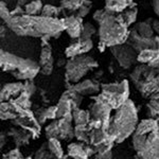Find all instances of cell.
<instances>
[{
    "mask_svg": "<svg viewBox=\"0 0 159 159\" xmlns=\"http://www.w3.org/2000/svg\"><path fill=\"white\" fill-rule=\"evenodd\" d=\"M7 25L19 36L43 37L49 35L51 38H57L65 31L64 22L61 18L46 17L43 15L31 16L24 14L21 16H12Z\"/></svg>",
    "mask_w": 159,
    "mask_h": 159,
    "instance_id": "1",
    "label": "cell"
},
{
    "mask_svg": "<svg viewBox=\"0 0 159 159\" xmlns=\"http://www.w3.org/2000/svg\"><path fill=\"white\" fill-rule=\"evenodd\" d=\"M133 147L141 159H158V119L148 118L139 123L133 133Z\"/></svg>",
    "mask_w": 159,
    "mask_h": 159,
    "instance_id": "2",
    "label": "cell"
},
{
    "mask_svg": "<svg viewBox=\"0 0 159 159\" xmlns=\"http://www.w3.org/2000/svg\"><path fill=\"white\" fill-rule=\"evenodd\" d=\"M137 123V108L134 102L129 99L118 107L114 116H110L106 130L115 139V142L121 143L134 133Z\"/></svg>",
    "mask_w": 159,
    "mask_h": 159,
    "instance_id": "3",
    "label": "cell"
},
{
    "mask_svg": "<svg viewBox=\"0 0 159 159\" xmlns=\"http://www.w3.org/2000/svg\"><path fill=\"white\" fill-rule=\"evenodd\" d=\"M39 65L30 58H24L0 49V69L10 72L19 81L33 80L39 72Z\"/></svg>",
    "mask_w": 159,
    "mask_h": 159,
    "instance_id": "4",
    "label": "cell"
},
{
    "mask_svg": "<svg viewBox=\"0 0 159 159\" xmlns=\"http://www.w3.org/2000/svg\"><path fill=\"white\" fill-rule=\"evenodd\" d=\"M98 33L100 42L110 48L126 42L129 30L120 14H109L99 24Z\"/></svg>",
    "mask_w": 159,
    "mask_h": 159,
    "instance_id": "5",
    "label": "cell"
},
{
    "mask_svg": "<svg viewBox=\"0 0 159 159\" xmlns=\"http://www.w3.org/2000/svg\"><path fill=\"white\" fill-rule=\"evenodd\" d=\"M130 79L144 98H150L158 92V69H153L145 64L135 67Z\"/></svg>",
    "mask_w": 159,
    "mask_h": 159,
    "instance_id": "6",
    "label": "cell"
},
{
    "mask_svg": "<svg viewBox=\"0 0 159 159\" xmlns=\"http://www.w3.org/2000/svg\"><path fill=\"white\" fill-rule=\"evenodd\" d=\"M98 66V61L87 54L71 57L70 60L67 61L65 65L66 80L69 83L75 84L81 81V79L85 76L89 70H92Z\"/></svg>",
    "mask_w": 159,
    "mask_h": 159,
    "instance_id": "7",
    "label": "cell"
},
{
    "mask_svg": "<svg viewBox=\"0 0 159 159\" xmlns=\"http://www.w3.org/2000/svg\"><path fill=\"white\" fill-rule=\"evenodd\" d=\"M101 89L102 92L98 98L106 102L111 109H117L129 100V88L126 80H123L120 83L102 84Z\"/></svg>",
    "mask_w": 159,
    "mask_h": 159,
    "instance_id": "8",
    "label": "cell"
},
{
    "mask_svg": "<svg viewBox=\"0 0 159 159\" xmlns=\"http://www.w3.org/2000/svg\"><path fill=\"white\" fill-rule=\"evenodd\" d=\"M110 51L119 66L123 69H129L137 61V52L126 43L110 47Z\"/></svg>",
    "mask_w": 159,
    "mask_h": 159,
    "instance_id": "9",
    "label": "cell"
},
{
    "mask_svg": "<svg viewBox=\"0 0 159 159\" xmlns=\"http://www.w3.org/2000/svg\"><path fill=\"white\" fill-rule=\"evenodd\" d=\"M126 43H129L130 47L136 52H140L143 49H158V36H154L152 38L142 37L133 29L129 31V37H127Z\"/></svg>",
    "mask_w": 159,
    "mask_h": 159,
    "instance_id": "10",
    "label": "cell"
},
{
    "mask_svg": "<svg viewBox=\"0 0 159 159\" xmlns=\"http://www.w3.org/2000/svg\"><path fill=\"white\" fill-rule=\"evenodd\" d=\"M92 48H93V43H92L91 38H89V39L78 38L75 42L70 43V46L66 48L65 55L67 57L71 58L78 55L87 54Z\"/></svg>",
    "mask_w": 159,
    "mask_h": 159,
    "instance_id": "11",
    "label": "cell"
},
{
    "mask_svg": "<svg viewBox=\"0 0 159 159\" xmlns=\"http://www.w3.org/2000/svg\"><path fill=\"white\" fill-rule=\"evenodd\" d=\"M68 88L72 89L81 96H87V94L98 93L101 90V85L94 80H85V81L73 84L72 86L68 87Z\"/></svg>",
    "mask_w": 159,
    "mask_h": 159,
    "instance_id": "12",
    "label": "cell"
},
{
    "mask_svg": "<svg viewBox=\"0 0 159 159\" xmlns=\"http://www.w3.org/2000/svg\"><path fill=\"white\" fill-rule=\"evenodd\" d=\"M64 22V27L67 34L73 39H78L81 35V28L83 25L84 20L81 17H78L76 15L74 16H68L65 18H61Z\"/></svg>",
    "mask_w": 159,
    "mask_h": 159,
    "instance_id": "13",
    "label": "cell"
},
{
    "mask_svg": "<svg viewBox=\"0 0 159 159\" xmlns=\"http://www.w3.org/2000/svg\"><path fill=\"white\" fill-rule=\"evenodd\" d=\"M24 90V83L17 82V83H10L7 85L2 86L0 90V97L2 99V102L7 101L13 97H16Z\"/></svg>",
    "mask_w": 159,
    "mask_h": 159,
    "instance_id": "14",
    "label": "cell"
},
{
    "mask_svg": "<svg viewBox=\"0 0 159 159\" xmlns=\"http://www.w3.org/2000/svg\"><path fill=\"white\" fill-rule=\"evenodd\" d=\"M7 136H11L14 138V141L16 143L17 147H21V145L28 144L29 140L31 139V135L27 132L25 129H11L9 130V133Z\"/></svg>",
    "mask_w": 159,
    "mask_h": 159,
    "instance_id": "15",
    "label": "cell"
},
{
    "mask_svg": "<svg viewBox=\"0 0 159 159\" xmlns=\"http://www.w3.org/2000/svg\"><path fill=\"white\" fill-rule=\"evenodd\" d=\"M129 7V0H105L104 10L111 14H119Z\"/></svg>",
    "mask_w": 159,
    "mask_h": 159,
    "instance_id": "16",
    "label": "cell"
},
{
    "mask_svg": "<svg viewBox=\"0 0 159 159\" xmlns=\"http://www.w3.org/2000/svg\"><path fill=\"white\" fill-rule=\"evenodd\" d=\"M119 14H120V16H121L123 22H124L127 27H129V25H132L136 21V19H137L138 9H137V7H136V4L133 2L132 4H129V6L124 10V11H122L121 13H119Z\"/></svg>",
    "mask_w": 159,
    "mask_h": 159,
    "instance_id": "17",
    "label": "cell"
},
{
    "mask_svg": "<svg viewBox=\"0 0 159 159\" xmlns=\"http://www.w3.org/2000/svg\"><path fill=\"white\" fill-rule=\"evenodd\" d=\"M152 21L153 20L151 18H148L145 21H141L138 22L136 25L135 31L142 37H147V38H152L154 37V30L152 29Z\"/></svg>",
    "mask_w": 159,
    "mask_h": 159,
    "instance_id": "18",
    "label": "cell"
},
{
    "mask_svg": "<svg viewBox=\"0 0 159 159\" xmlns=\"http://www.w3.org/2000/svg\"><path fill=\"white\" fill-rule=\"evenodd\" d=\"M71 115H72V120L75 123V125H86L91 119L88 110L80 109L79 107L73 108Z\"/></svg>",
    "mask_w": 159,
    "mask_h": 159,
    "instance_id": "19",
    "label": "cell"
},
{
    "mask_svg": "<svg viewBox=\"0 0 159 159\" xmlns=\"http://www.w3.org/2000/svg\"><path fill=\"white\" fill-rule=\"evenodd\" d=\"M68 157L73 159H88L84 151V145L79 143H70L68 145Z\"/></svg>",
    "mask_w": 159,
    "mask_h": 159,
    "instance_id": "20",
    "label": "cell"
},
{
    "mask_svg": "<svg viewBox=\"0 0 159 159\" xmlns=\"http://www.w3.org/2000/svg\"><path fill=\"white\" fill-rule=\"evenodd\" d=\"M48 150L49 152L54 156L55 158L61 159L64 157V151L61 148V144L57 138H49L48 139Z\"/></svg>",
    "mask_w": 159,
    "mask_h": 159,
    "instance_id": "21",
    "label": "cell"
},
{
    "mask_svg": "<svg viewBox=\"0 0 159 159\" xmlns=\"http://www.w3.org/2000/svg\"><path fill=\"white\" fill-rule=\"evenodd\" d=\"M85 3H91V1L89 0H61V9L67 10L69 12H76Z\"/></svg>",
    "mask_w": 159,
    "mask_h": 159,
    "instance_id": "22",
    "label": "cell"
},
{
    "mask_svg": "<svg viewBox=\"0 0 159 159\" xmlns=\"http://www.w3.org/2000/svg\"><path fill=\"white\" fill-rule=\"evenodd\" d=\"M159 55L158 49H143L137 53V61L140 64H147L154 57Z\"/></svg>",
    "mask_w": 159,
    "mask_h": 159,
    "instance_id": "23",
    "label": "cell"
},
{
    "mask_svg": "<svg viewBox=\"0 0 159 159\" xmlns=\"http://www.w3.org/2000/svg\"><path fill=\"white\" fill-rule=\"evenodd\" d=\"M43 2L40 0H34V1H30L24 7L25 14L31 15V16H35V15H40L43 9Z\"/></svg>",
    "mask_w": 159,
    "mask_h": 159,
    "instance_id": "24",
    "label": "cell"
},
{
    "mask_svg": "<svg viewBox=\"0 0 159 159\" xmlns=\"http://www.w3.org/2000/svg\"><path fill=\"white\" fill-rule=\"evenodd\" d=\"M73 136L81 142L89 144V129L87 125H75L73 129Z\"/></svg>",
    "mask_w": 159,
    "mask_h": 159,
    "instance_id": "25",
    "label": "cell"
},
{
    "mask_svg": "<svg viewBox=\"0 0 159 159\" xmlns=\"http://www.w3.org/2000/svg\"><path fill=\"white\" fill-rule=\"evenodd\" d=\"M150 102L148 103V116L150 118H154V119H157L158 117V92L157 93H154L152 97H150Z\"/></svg>",
    "mask_w": 159,
    "mask_h": 159,
    "instance_id": "26",
    "label": "cell"
},
{
    "mask_svg": "<svg viewBox=\"0 0 159 159\" xmlns=\"http://www.w3.org/2000/svg\"><path fill=\"white\" fill-rule=\"evenodd\" d=\"M61 13V7H54L52 4H46V6H43L42 12H40V15L46 17H53V18H58V16Z\"/></svg>",
    "mask_w": 159,
    "mask_h": 159,
    "instance_id": "27",
    "label": "cell"
},
{
    "mask_svg": "<svg viewBox=\"0 0 159 159\" xmlns=\"http://www.w3.org/2000/svg\"><path fill=\"white\" fill-rule=\"evenodd\" d=\"M97 33V29L90 22H83L81 28V35L80 38H83V39H89L91 38L92 35H94Z\"/></svg>",
    "mask_w": 159,
    "mask_h": 159,
    "instance_id": "28",
    "label": "cell"
},
{
    "mask_svg": "<svg viewBox=\"0 0 159 159\" xmlns=\"http://www.w3.org/2000/svg\"><path fill=\"white\" fill-rule=\"evenodd\" d=\"M52 58V48L49 43H46L42 47V51H40V56H39V67L43 66V64H46L48 61H50Z\"/></svg>",
    "mask_w": 159,
    "mask_h": 159,
    "instance_id": "29",
    "label": "cell"
},
{
    "mask_svg": "<svg viewBox=\"0 0 159 159\" xmlns=\"http://www.w3.org/2000/svg\"><path fill=\"white\" fill-rule=\"evenodd\" d=\"M46 136L47 138H57L58 137V125H57V120L50 123L47 127H46Z\"/></svg>",
    "mask_w": 159,
    "mask_h": 159,
    "instance_id": "30",
    "label": "cell"
},
{
    "mask_svg": "<svg viewBox=\"0 0 159 159\" xmlns=\"http://www.w3.org/2000/svg\"><path fill=\"white\" fill-rule=\"evenodd\" d=\"M11 11L4 1H0V18L3 19L4 22H7L11 19Z\"/></svg>",
    "mask_w": 159,
    "mask_h": 159,
    "instance_id": "31",
    "label": "cell"
},
{
    "mask_svg": "<svg viewBox=\"0 0 159 159\" xmlns=\"http://www.w3.org/2000/svg\"><path fill=\"white\" fill-rule=\"evenodd\" d=\"M53 67H54V60H53V57H52L46 64H43V66H40L39 71L43 74V75H50L53 71Z\"/></svg>",
    "mask_w": 159,
    "mask_h": 159,
    "instance_id": "32",
    "label": "cell"
},
{
    "mask_svg": "<svg viewBox=\"0 0 159 159\" xmlns=\"http://www.w3.org/2000/svg\"><path fill=\"white\" fill-rule=\"evenodd\" d=\"M34 159H56V158L50 152H48L47 148H46V145H43V148H40L38 150Z\"/></svg>",
    "mask_w": 159,
    "mask_h": 159,
    "instance_id": "33",
    "label": "cell"
},
{
    "mask_svg": "<svg viewBox=\"0 0 159 159\" xmlns=\"http://www.w3.org/2000/svg\"><path fill=\"white\" fill-rule=\"evenodd\" d=\"M91 6H92V2L91 3H85L83 4L80 9L76 11V16L78 17H81V18H84V17H86L87 15L89 14V12H90V9H91Z\"/></svg>",
    "mask_w": 159,
    "mask_h": 159,
    "instance_id": "34",
    "label": "cell"
},
{
    "mask_svg": "<svg viewBox=\"0 0 159 159\" xmlns=\"http://www.w3.org/2000/svg\"><path fill=\"white\" fill-rule=\"evenodd\" d=\"M109 14H111V13L105 11L104 9L103 10H97V11L93 13V19L96 20L98 24H100V22H101L103 19L106 18Z\"/></svg>",
    "mask_w": 159,
    "mask_h": 159,
    "instance_id": "35",
    "label": "cell"
},
{
    "mask_svg": "<svg viewBox=\"0 0 159 159\" xmlns=\"http://www.w3.org/2000/svg\"><path fill=\"white\" fill-rule=\"evenodd\" d=\"M3 159H25L24 156L21 155V153H20L19 148H14V150L10 151L9 153L6 154V155L3 156Z\"/></svg>",
    "mask_w": 159,
    "mask_h": 159,
    "instance_id": "36",
    "label": "cell"
},
{
    "mask_svg": "<svg viewBox=\"0 0 159 159\" xmlns=\"http://www.w3.org/2000/svg\"><path fill=\"white\" fill-rule=\"evenodd\" d=\"M35 90H36V87H35L34 83L32 82V80H27L24 84V91L27 92L31 97L35 92Z\"/></svg>",
    "mask_w": 159,
    "mask_h": 159,
    "instance_id": "37",
    "label": "cell"
},
{
    "mask_svg": "<svg viewBox=\"0 0 159 159\" xmlns=\"http://www.w3.org/2000/svg\"><path fill=\"white\" fill-rule=\"evenodd\" d=\"M112 157V153L111 150H106V151H102V152H97L94 159H111Z\"/></svg>",
    "mask_w": 159,
    "mask_h": 159,
    "instance_id": "38",
    "label": "cell"
},
{
    "mask_svg": "<svg viewBox=\"0 0 159 159\" xmlns=\"http://www.w3.org/2000/svg\"><path fill=\"white\" fill-rule=\"evenodd\" d=\"M45 115L47 119H55L56 118V106H51L45 109Z\"/></svg>",
    "mask_w": 159,
    "mask_h": 159,
    "instance_id": "39",
    "label": "cell"
},
{
    "mask_svg": "<svg viewBox=\"0 0 159 159\" xmlns=\"http://www.w3.org/2000/svg\"><path fill=\"white\" fill-rule=\"evenodd\" d=\"M25 14V10L22 7L17 6L13 11H11V16H21V15Z\"/></svg>",
    "mask_w": 159,
    "mask_h": 159,
    "instance_id": "40",
    "label": "cell"
},
{
    "mask_svg": "<svg viewBox=\"0 0 159 159\" xmlns=\"http://www.w3.org/2000/svg\"><path fill=\"white\" fill-rule=\"evenodd\" d=\"M158 64H159V55L156 56V57H154L151 61H148L147 65L153 69H158Z\"/></svg>",
    "mask_w": 159,
    "mask_h": 159,
    "instance_id": "41",
    "label": "cell"
},
{
    "mask_svg": "<svg viewBox=\"0 0 159 159\" xmlns=\"http://www.w3.org/2000/svg\"><path fill=\"white\" fill-rule=\"evenodd\" d=\"M7 143V134L3 132H0V150L6 145Z\"/></svg>",
    "mask_w": 159,
    "mask_h": 159,
    "instance_id": "42",
    "label": "cell"
},
{
    "mask_svg": "<svg viewBox=\"0 0 159 159\" xmlns=\"http://www.w3.org/2000/svg\"><path fill=\"white\" fill-rule=\"evenodd\" d=\"M159 0H152V7H153V10L155 12L156 15L159 14Z\"/></svg>",
    "mask_w": 159,
    "mask_h": 159,
    "instance_id": "43",
    "label": "cell"
},
{
    "mask_svg": "<svg viewBox=\"0 0 159 159\" xmlns=\"http://www.w3.org/2000/svg\"><path fill=\"white\" fill-rule=\"evenodd\" d=\"M152 29L154 30V32H155L156 34H158L159 28H158V20L157 19H155L154 21H152Z\"/></svg>",
    "mask_w": 159,
    "mask_h": 159,
    "instance_id": "44",
    "label": "cell"
},
{
    "mask_svg": "<svg viewBox=\"0 0 159 159\" xmlns=\"http://www.w3.org/2000/svg\"><path fill=\"white\" fill-rule=\"evenodd\" d=\"M7 32V28L4 25H0V37H4Z\"/></svg>",
    "mask_w": 159,
    "mask_h": 159,
    "instance_id": "45",
    "label": "cell"
},
{
    "mask_svg": "<svg viewBox=\"0 0 159 159\" xmlns=\"http://www.w3.org/2000/svg\"><path fill=\"white\" fill-rule=\"evenodd\" d=\"M66 63H67V60H66V58H58L56 65H57L58 67H61V66H65Z\"/></svg>",
    "mask_w": 159,
    "mask_h": 159,
    "instance_id": "46",
    "label": "cell"
},
{
    "mask_svg": "<svg viewBox=\"0 0 159 159\" xmlns=\"http://www.w3.org/2000/svg\"><path fill=\"white\" fill-rule=\"evenodd\" d=\"M106 48H107V47H106V46L104 45L103 43H101V42L99 43V50L101 51V52H103V51H104L105 49H106Z\"/></svg>",
    "mask_w": 159,
    "mask_h": 159,
    "instance_id": "47",
    "label": "cell"
},
{
    "mask_svg": "<svg viewBox=\"0 0 159 159\" xmlns=\"http://www.w3.org/2000/svg\"><path fill=\"white\" fill-rule=\"evenodd\" d=\"M27 3H28V0H18V3H17V6H20V7H24Z\"/></svg>",
    "mask_w": 159,
    "mask_h": 159,
    "instance_id": "48",
    "label": "cell"
},
{
    "mask_svg": "<svg viewBox=\"0 0 159 159\" xmlns=\"http://www.w3.org/2000/svg\"><path fill=\"white\" fill-rule=\"evenodd\" d=\"M133 2H134V0H129V4H132Z\"/></svg>",
    "mask_w": 159,
    "mask_h": 159,
    "instance_id": "49",
    "label": "cell"
},
{
    "mask_svg": "<svg viewBox=\"0 0 159 159\" xmlns=\"http://www.w3.org/2000/svg\"><path fill=\"white\" fill-rule=\"evenodd\" d=\"M25 159H32V157H30V156H29V157H27V158H25Z\"/></svg>",
    "mask_w": 159,
    "mask_h": 159,
    "instance_id": "50",
    "label": "cell"
},
{
    "mask_svg": "<svg viewBox=\"0 0 159 159\" xmlns=\"http://www.w3.org/2000/svg\"><path fill=\"white\" fill-rule=\"evenodd\" d=\"M1 88H2V85H1V84H0V90H1Z\"/></svg>",
    "mask_w": 159,
    "mask_h": 159,
    "instance_id": "51",
    "label": "cell"
},
{
    "mask_svg": "<svg viewBox=\"0 0 159 159\" xmlns=\"http://www.w3.org/2000/svg\"><path fill=\"white\" fill-rule=\"evenodd\" d=\"M136 159H141V158H139V157H138V156H137V157H136Z\"/></svg>",
    "mask_w": 159,
    "mask_h": 159,
    "instance_id": "52",
    "label": "cell"
}]
</instances>
